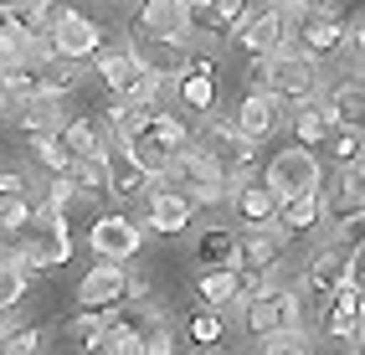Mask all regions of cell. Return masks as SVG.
Instances as JSON below:
<instances>
[{"label": "cell", "instance_id": "obj_26", "mask_svg": "<svg viewBox=\"0 0 365 355\" xmlns=\"http://www.w3.org/2000/svg\"><path fill=\"white\" fill-rule=\"evenodd\" d=\"M134 52H139V62L150 67V73H180L185 67V57H190V41H165V36H150V41H134Z\"/></svg>", "mask_w": 365, "mask_h": 355}, {"label": "cell", "instance_id": "obj_27", "mask_svg": "<svg viewBox=\"0 0 365 355\" xmlns=\"http://www.w3.org/2000/svg\"><path fill=\"white\" fill-rule=\"evenodd\" d=\"M175 98L190 113H211L216 108V73H196V67H180L175 78Z\"/></svg>", "mask_w": 365, "mask_h": 355}, {"label": "cell", "instance_id": "obj_52", "mask_svg": "<svg viewBox=\"0 0 365 355\" xmlns=\"http://www.w3.org/2000/svg\"><path fill=\"white\" fill-rule=\"evenodd\" d=\"M0 329H6V309H0Z\"/></svg>", "mask_w": 365, "mask_h": 355}, {"label": "cell", "instance_id": "obj_1", "mask_svg": "<svg viewBox=\"0 0 365 355\" xmlns=\"http://www.w3.org/2000/svg\"><path fill=\"white\" fill-rule=\"evenodd\" d=\"M257 88L273 93L283 108H299L309 98H319V62L304 57L299 46H278L273 57H257Z\"/></svg>", "mask_w": 365, "mask_h": 355}, {"label": "cell", "instance_id": "obj_32", "mask_svg": "<svg viewBox=\"0 0 365 355\" xmlns=\"http://www.w3.org/2000/svg\"><path fill=\"white\" fill-rule=\"evenodd\" d=\"M26 98H36L31 67H0V113H16Z\"/></svg>", "mask_w": 365, "mask_h": 355}, {"label": "cell", "instance_id": "obj_3", "mask_svg": "<svg viewBox=\"0 0 365 355\" xmlns=\"http://www.w3.org/2000/svg\"><path fill=\"white\" fill-rule=\"evenodd\" d=\"M185 139H190L185 118L165 113V108H150V113H144V124H139V134L129 139L124 150H129V155H134L150 175H165V170H170V155H175Z\"/></svg>", "mask_w": 365, "mask_h": 355}, {"label": "cell", "instance_id": "obj_30", "mask_svg": "<svg viewBox=\"0 0 365 355\" xmlns=\"http://www.w3.org/2000/svg\"><path fill=\"white\" fill-rule=\"evenodd\" d=\"M62 340H67V350L72 355H98V345H103V314H72L67 324H62Z\"/></svg>", "mask_w": 365, "mask_h": 355}, {"label": "cell", "instance_id": "obj_29", "mask_svg": "<svg viewBox=\"0 0 365 355\" xmlns=\"http://www.w3.org/2000/svg\"><path fill=\"white\" fill-rule=\"evenodd\" d=\"M237 283H242V273H232V268H201L196 299L206 304V309H227V304L237 299Z\"/></svg>", "mask_w": 365, "mask_h": 355}, {"label": "cell", "instance_id": "obj_14", "mask_svg": "<svg viewBox=\"0 0 365 355\" xmlns=\"http://www.w3.org/2000/svg\"><path fill=\"white\" fill-rule=\"evenodd\" d=\"M190 41V16L180 0H139V16H134V41Z\"/></svg>", "mask_w": 365, "mask_h": 355}, {"label": "cell", "instance_id": "obj_13", "mask_svg": "<svg viewBox=\"0 0 365 355\" xmlns=\"http://www.w3.org/2000/svg\"><path fill=\"white\" fill-rule=\"evenodd\" d=\"M283 252H288V232L278 222H262V227H247L237 247V273H267V268H283Z\"/></svg>", "mask_w": 365, "mask_h": 355}, {"label": "cell", "instance_id": "obj_9", "mask_svg": "<svg viewBox=\"0 0 365 355\" xmlns=\"http://www.w3.org/2000/svg\"><path fill=\"white\" fill-rule=\"evenodd\" d=\"M78 304L88 314H113V309H124L129 304V268L124 263H103L98 268H88V278L78 283Z\"/></svg>", "mask_w": 365, "mask_h": 355}, {"label": "cell", "instance_id": "obj_50", "mask_svg": "<svg viewBox=\"0 0 365 355\" xmlns=\"http://www.w3.org/2000/svg\"><path fill=\"white\" fill-rule=\"evenodd\" d=\"M201 355H232V350H222V345H206V350H201Z\"/></svg>", "mask_w": 365, "mask_h": 355}, {"label": "cell", "instance_id": "obj_40", "mask_svg": "<svg viewBox=\"0 0 365 355\" xmlns=\"http://www.w3.org/2000/svg\"><path fill=\"white\" fill-rule=\"evenodd\" d=\"M144 113L150 108H134V103L113 98V108H108V145H129V139L139 134V124H144Z\"/></svg>", "mask_w": 365, "mask_h": 355}, {"label": "cell", "instance_id": "obj_19", "mask_svg": "<svg viewBox=\"0 0 365 355\" xmlns=\"http://www.w3.org/2000/svg\"><path fill=\"white\" fill-rule=\"evenodd\" d=\"M283 103L273 98V93H247V98H242V108H237V129L247 134V139H267V134H278L283 129Z\"/></svg>", "mask_w": 365, "mask_h": 355}, {"label": "cell", "instance_id": "obj_5", "mask_svg": "<svg viewBox=\"0 0 365 355\" xmlns=\"http://www.w3.org/2000/svg\"><path fill=\"white\" fill-rule=\"evenodd\" d=\"M319 180H324V170H319V155H314V150H304V145H288V150H278L273 160H267V170H262V185H267L273 196L319 191Z\"/></svg>", "mask_w": 365, "mask_h": 355}, {"label": "cell", "instance_id": "obj_33", "mask_svg": "<svg viewBox=\"0 0 365 355\" xmlns=\"http://www.w3.org/2000/svg\"><path fill=\"white\" fill-rule=\"evenodd\" d=\"M0 67H31V31H21L6 11H0Z\"/></svg>", "mask_w": 365, "mask_h": 355}, {"label": "cell", "instance_id": "obj_35", "mask_svg": "<svg viewBox=\"0 0 365 355\" xmlns=\"http://www.w3.org/2000/svg\"><path fill=\"white\" fill-rule=\"evenodd\" d=\"M185 335L196 340V350H206V345H222V335H227V319H222V309H190L185 314Z\"/></svg>", "mask_w": 365, "mask_h": 355}, {"label": "cell", "instance_id": "obj_49", "mask_svg": "<svg viewBox=\"0 0 365 355\" xmlns=\"http://www.w3.org/2000/svg\"><path fill=\"white\" fill-rule=\"evenodd\" d=\"M180 6H185V16H190V11H206V0H180Z\"/></svg>", "mask_w": 365, "mask_h": 355}, {"label": "cell", "instance_id": "obj_12", "mask_svg": "<svg viewBox=\"0 0 365 355\" xmlns=\"http://www.w3.org/2000/svg\"><path fill=\"white\" fill-rule=\"evenodd\" d=\"M190 211H196V206H190V201L175 191V185L165 180V175H155V180H150V191H144V222H150L160 237L185 232V227H190Z\"/></svg>", "mask_w": 365, "mask_h": 355}, {"label": "cell", "instance_id": "obj_47", "mask_svg": "<svg viewBox=\"0 0 365 355\" xmlns=\"http://www.w3.org/2000/svg\"><path fill=\"white\" fill-rule=\"evenodd\" d=\"M0 196H31V180L21 170H0Z\"/></svg>", "mask_w": 365, "mask_h": 355}, {"label": "cell", "instance_id": "obj_44", "mask_svg": "<svg viewBox=\"0 0 365 355\" xmlns=\"http://www.w3.org/2000/svg\"><path fill=\"white\" fill-rule=\"evenodd\" d=\"M262 355H309V335H299V329H278V335L262 340Z\"/></svg>", "mask_w": 365, "mask_h": 355}, {"label": "cell", "instance_id": "obj_6", "mask_svg": "<svg viewBox=\"0 0 365 355\" xmlns=\"http://www.w3.org/2000/svg\"><path fill=\"white\" fill-rule=\"evenodd\" d=\"M201 150L227 170V185L242 180V175H252V150H257V139L242 134L237 118H211L206 134H201Z\"/></svg>", "mask_w": 365, "mask_h": 355}, {"label": "cell", "instance_id": "obj_37", "mask_svg": "<svg viewBox=\"0 0 365 355\" xmlns=\"http://www.w3.org/2000/svg\"><path fill=\"white\" fill-rule=\"evenodd\" d=\"M26 145H31V155H36V165H41V170H52V175H67V165H72V150L62 145V134H31Z\"/></svg>", "mask_w": 365, "mask_h": 355}, {"label": "cell", "instance_id": "obj_43", "mask_svg": "<svg viewBox=\"0 0 365 355\" xmlns=\"http://www.w3.org/2000/svg\"><path fill=\"white\" fill-rule=\"evenodd\" d=\"M144 355H180L175 350V329H170L165 319H150V324H144Z\"/></svg>", "mask_w": 365, "mask_h": 355}, {"label": "cell", "instance_id": "obj_21", "mask_svg": "<svg viewBox=\"0 0 365 355\" xmlns=\"http://www.w3.org/2000/svg\"><path fill=\"white\" fill-rule=\"evenodd\" d=\"M345 283V273H339V252L334 247H324V252H314V263L304 268V309H319V304Z\"/></svg>", "mask_w": 365, "mask_h": 355}, {"label": "cell", "instance_id": "obj_38", "mask_svg": "<svg viewBox=\"0 0 365 355\" xmlns=\"http://www.w3.org/2000/svg\"><path fill=\"white\" fill-rule=\"evenodd\" d=\"M324 150L334 155V165H360V155H365V134H360V124H334V134L324 139Z\"/></svg>", "mask_w": 365, "mask_h": 355}, {"label": "cell", "instance_id": "obj_34", "mask_svg": "<svg viewBox=\"0 0 365 355\" xmlns=\"http://www.w3.org/2000/svg\"><path fill=\"white\" fill-rule=\"evenodd\" d=\"M62 145L72 150V160L78 155H103V129L98 124H88V118H62Z\"/></svg>", "mask_w": 365, "mask_h": 355}, {"label": "cell", "instance_id": "obj_4", "mask_svg": "<svg viewBox=\"0 0 365 355\" xmlns=\"http://www.w3.org/2000/svg\"><path fill=\"white\" fill-rule=\"evenodd\" d=\"M283 11H288V46H299L304 57L324 62V57H334L339 46H345V21H339L329 6L324 11H294V6H283Z\"/></svg>", "mask_w": 365, "mask_h": 355}, {"label": "cell", "instance_id": "obj_8", "mask_svg": "<svg viewBox=\"0 0 365 355\" xmlns=\"http://www.w3.org/2000/svg\"><path fill=\"white\" fill-rule=\"evenodd\" d=\"M46 36H52V52L67 57V62H88V57H98L103 52V26L93 16L83 11H57V21L46 26Z\"/></svg>", "mask_w": 365, "mask_h": 355}, {"label": "cell", "instance_id": "obj_51", "mask_svg": "<svg viewBox=\"0 0 365 355\" xmlns=\"http://www.w3.org/2000/svg\"><path fill=\"white\" fill-rule=\"evenodd\" d=\"M273 6H294V0H273Z\"/></svg>", "mask_w": 365, "mask_h": 355}, {"label": "cell", "instance_id": "obj_45", "mask_svg": "<svg viewBox=\"0 0 365 355\" xmlns=\"http://www.w3.org/2000/svg\"><path fill=\"white\" fill-rule=\"evenodd\" d=\"M72 201H78V191H72V185H67V175H52V185H46V206L67 211Z\"/></svg>", "mask_w": 365, "mask_h": 355}, {"label": "cell", "instance_id": "obj_7", "mask_svg": "<svg viewBox=\"0 0 365 355\" xmlns=\"http://www.w3.org/2000/svg\"><path fill=\"white\" fill-rule=\"evenodd\" d=\"M247 335L267 340V335H278V329H299L304 324V294L299 289H288V283H278L273 294H262L257 304H247Z\"/></svg>", "mask_w": 365, "mask_h": 355}, {"label": "cell", "instance_id": "obj_2", "mask_svg": "<svg viewBox=\"0 0 365 355\" xmlns=\"http://www.w3.org/2000/svg\"><path fill=\"white\" fill-rule=\"evenodd\" d=\"M165 180L175 185V191H180L190 206H216V201H227V170L196 145V139H185V145L170 155Z\"/></svg>", "mask_w": 365, "mask_h": 355}, {"label": "cell", "instance_id": "obj_25", "mask_svg": "<svg viewBox=\"0 0 365 355\" xmlns=\"http://www.w3.org/2000/svg\"><path fill=\"white\" fill-rule=\"evenodd\" d=\"M67 185L78 191V201H108V170H103V155H78L67 165Z\"/></svg>", "mask_w": 365, "mask_h": 355}, {"label": "cell", "instance_id": "obj_11", "mask_svg": "<svg viewBox=\"0 0 365 355\" xmlns=\"http://www.w3.org/2000/svg\"><path fill=\"white\" fill-rule=\"evenodd\" d=\"M324 222L339 237L360 242V227H365V170L360 165H345V180H339L334 201H324Z\"/></svg>", "mask_w": 365, "mask_h": 355}, {"label": "cell", "instance_id": "obj_22", "mask_svg": "<svg viewBox=\"0 0 365 355\" xmlns=\"http://www.w3.org/2000/svg\"><path fill=\"white\" fill-rule=\"evenodd\" d=\"M288 118H294V145H304V150H314V155H319V150H324V139L334 134V113H329L324 103H314V98L299 103Z\"/></svg>", "mask_w": 365, "mask_h": 355}, {"label": "cell", "instance_id": "obj_10", "mask_svg": "<svg viewBox=\"0 0 365 355\" xmlns=\"http://www.w3.org/2000/svg\"><path fill=\"white\" fill-rule=\"evenodd\" d=\"M232 36H237V46L247 57H273L278 46H288V11L283 6H267V11H247L232 26Z\"/></svg>", "mask_w": 365, "mask_h": 355}, {"label": "cell", "instance_id": "obj_23", "mask_svg": "<svg viewBox=\"0 0 365 355\" xmlns=\"http://www.w3.org/2000/svg\"><path fill=\"white\" fill-rule=\"evenodd\" d=\"M237 247H242V237L232 227H201L196 232V263L201 268H232L237 273Z\"/></svg>", "mask_w": 365, "mask_h": 355}, {"label": "cell", "instance_id": "obj_41", "mask_svg": "<svg viewBox=\"0 0 365 355\" xmlns=\"http://www.w3.org/2000/svg\"><path fill=\"white\" fill-rule=\"evenodd\" d=\"M26 289H31V273L21 268V263H0V309H16L21 299H26Z\"/></svg>", "mask_w": 365, "mask_h": 355}, {"label": "cell", "instance_id": "obj_42", "mask_svg": "<svg viewBox=\"0 0 365 355\" xmlns=\"http://www.w3.org/2000/svg\"><path fill=\"white\" fill-rule=\"evenodd\" d=\"M206 16H211L216 36H232V26L247 16V0H206Z\"/></svg>", "mask_w": 365, "mask_h": 355}, {"label": "cell", "instance_id": "obj_15", "mask_svg": "<svg viewBox=\"0 0 365 355\" xmlns=\"http://www.w3.org/2000/svg\"><path fill=\"white\" fill-rule=\"evenodd\" d=\"M103 170H108V201H144V191L155 180L124 145H103Z\"/></svg>", "mask_w": 365, "mask_h": 355}, {"label": "cell", "instance_id": "obj_18", "mask_svg": "<svg viewBox=\"0 0 365 355\" xmlns=\"http://www.w3.org/2000/svg\"><path fill=\"white\" fill-rule=\"evenodd\" d=\"M227 201L237 206V217L247 222V227H262V222H273V211H278V196L267 191V185L257 175H242L227 185Z\"/></svg>", "mask_w": 365, "mask_h": 355}, {"label": "cell", "instance_id": "obj_28", "mask_svg": "<svg viewBox=\"0 0 365 355\" xmlns=\"http://www.w3.org/2000/svg\"><path fill=\"white\" fill-rule=\"evenodd\" d=\"M31 78H36V93H46V98H67V93L83 83L78 62H67V57H46V62H36Z\"/></svg>", "mask_w": 365, "mask_h": 355}, {"label": "cell", "instance_id": "obj_48", "mask_svg": "<svg viewBox=\"0 0 365 355\" xmlns=\"http://www.w3.org/2000/svg\"><path fill=\"white\" fill-rule=\"evenodd\" d=\"M139 299H150V278H144V273H129V304H139Z\"/></svg>", "mask_w": 365, "mask_h": 355}, {"label": "cell", "instance_id": "obj_17", "mask_svg": "<svg viewBox=\"0 0 365 355\" xmlns=\"http://www.w3.org/2000/svg\"><path fill=\"white\" fill-rule=\"evenodd\" d=\"M144 73H150V67L139 62L134 46H113V52H98V83L113 93V98H129L134 83H139Z\"/></svg>", "mask_w": 365, "mask_h": 355}, {"label": "cell", "instance_id": "obj_24", "mask_svg": "<svg viewBox=\"0 0 365 355\" xmlns=\"http://www.w3.org/2000/svg\"><path fill=\"white\" fill-rule=\"evenodd\" d=\"M11 118H16V129L31 139V134H57L67 113H62V98H46V93H36V98H26Z\"/></svg>", "mask_w": 365, "mask_h": 355}, {"label": "cell", "instance_id": "obj_16", "mask_svg": "<svg viewBox=\"0 0 365 355\" xmlns=\"http://www.w3.org/2000/svg\"><path fill=\"white\" fill-rule=\"evenodd\" d=\"M88 242H93L98 257H108V263H129L144 237H139V222L134 217H98L93 232H88Z\"/></svg>", "mask_w": 365, "mask_h": 355}, {"label": "cell", "instance_id": "obj_36", "mask_svg": "<svg viewBox=\"0 0 365 355\" xmlns=\"http://www.w3.org/2000/svg\"><path fill=\"white\" fill-rule=\"evenodd\" d=\"M46 329L41 324H6L0 329V355H41Z\"/></svg>", "mask_w": 365, "mask_h": 355}, {"label": "cell", "instance_id": "obj_46", "mask_svg": "<svg viewBox=\"0 0 365 355\" xmlns=\"http://www.w3.org/2000/svg\"><path fill=\"white\" fill-rule=\"evenodd\" d=\"M345 46H350V57H360V46H365V16L360 11L345 16Z\"/></svg>", "mask_w": 365, "mask_h": 355}, {"label": "cell", "instance_id": "obj_20", "mask_svg": "<svg viewBox=\"0 0 365 355\" xmlns=\"http://www.w3.org/2000/svg\"><path fill=\"white\" fill-rule=\"evenodd\" d=\"M273 222L288 232V237H304L324 222V196L319 191H299V196H278V211H273Z\"/></svg>", "mask_w": 365, "mask_h": 355}, {"label": "cell", "instance_id": "obj_39", "mask_svg": "<svg viewBox=\"0 0 365 355\" xmlns=\"http://www.w3.org/2000/svg\"><path fill=\"white\" fill-rule=\"evenodd\" d=\"M0 11H6L21 31H46V16H52V0H0Z\"/></svg>", "mask_w": 365, "mask_h": 355}, {"label": "cell", "instance_id": "obj_31", "mask_svg": "<svg viewBox=\"0 0 365 355\" xmlns=\"http://www.w3.org/2000/svg\"><path fill=\"white\" fill-rule=\"evenodd\" d=\"M324 108L334 113V124H360V118H365V83L360 78L339 83L329 98H324Z\"/></svg>", "mask_w": 365, "mask_h": 355}]
</instances>
